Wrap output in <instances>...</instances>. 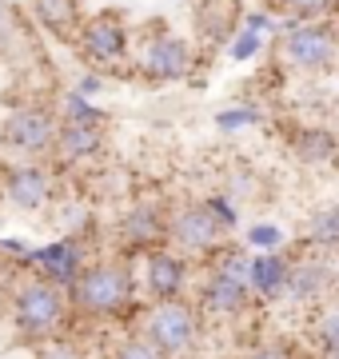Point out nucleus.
Instances as JSON below:
<instances>
[{
	"label": "nucleus",
	"mask_w": 339,
	"mask_h": 359,
	"mask_svg": "<svg viewBox=\"0 0 339 359\" xmlns=\"http://www.w3.org/2000/svg\"><path fill=\"white\" fill-rule=\"evenodd\" d=\"M72 320L88 323H132L136 311L144 308L140 287H136V268L124 256L92 259L80 271V280L68 287Z\"/></svg>",
	"instance_id": "f257e3e1"
},
{
	"label": "nucleus",
	"mask_w": 339,
	"mask_h": 359,
	"mask_svg": "<svg viewBox=\"0 0 339 359\" xmlns=\"http://www.w3.org/2000/svg\"><path fill=\"white\" fill-rule=\"evenodd\" d=\"M248 264L251 252L244 244H223L216 256L204 264V276L196 283V304L204 323H232L251 311V287H248Z\"/></svg>",
	"instance_id": "f03ea898"
},
{
	"label": "nucleus",
	"mask_w": 339,
	"mask_h": 359,
	"mask_svg": "<svg viewBox=\"0 0 339 359\" xmlns=\"http://www.w3.org/2000/svg\"><path fill=\"white\" fill-rule=\"evenodd\" d=\"M8 323H13L16 339H25V344H44L53 335H64L72 327L68 292L25 271L8 287Z\"/></svg>",
	"instance_id": "7ed1b4c3"
},
{
	"label": "nucleus",
	"mask_w": 339,
	"mask_h": 359,
	"mask_svg": "<svg viewBox=\"0 0 339 359\" xmlns=\"http://www.w3.org/2000/svg\"><path fill=\"white\" fill-rule=\"evenodd\" d=\"M132 332H140L164 359H184L204 339V316L192 299H160L136 311Z\"/></svg>",
	"instance_id": "20e7f679"
},
{
	"label": "nucleus",
	"mask_w": 339,
	"mask_h": 359,
	"mask_svg": "<svg viewBox=\"0 0 339 359\" xmlns=\"http://www.w3.org/2000/svg\"><path fill=\"white\" fill-rule=\"evenodd\" d=\"M132 65L152 84H176L196 72V48L168 28H148L140 40H132Z\"/></svg>",
	"instance_id": "39448f33"
},
{
	"label": "nucleus",
	"mask_w": 339,
	"mask_h": 359,
	"mask_svg": "<svg viewBox=\"0 0 339 359\" xmlns=\"http://www.w3.org/2000/svg\"><path fill=\"white\" fill-rule=\"evenodd\" d=\"M56 128H60V116H53V108L20 104L0 124V152L13 160H48L56 148Z\"/></svg>",
	"instance_id": "423d86ee"
},
{
	"label": "nucleus",
	"mask_w": 339,
	"mask_h": 359,
	"mask_svg": "<svg viewBox=\"0 0 339 359\" xmlns=\"http://www.w3.org/2000/svg\"><path fill=\"white\" fill-rule=\"evenodd\" d=\"M223 244H228V231L212 219L204 200L200 204L184 200V204L168 208V248L172 252H180L192 264H208Z\"/></svg>",
	"instance_id": "0eeeda50"
},
{
	"label": "nucleus",
	"mask_w": 339,
	"mask_h": 359,
	"mask_svg": "<svg viewBox=\"0 0 339 359\" xmlns=\"http://www.w3.org/2000/svg\"><path fill=\"white\" fill-rule=\"evenodd\" d=\"M279 60L296 72H327L339 60V28L335 20H300L279 32Z\"/></svg>",
	"instance_id": "6e6552de"
},
{
	"label": "nucleus",
	"mask_w": 339,
	"mask_h": 359,
	"mask_svg": "<svg viewBox=\"0 0 339 359\" xmlns=\"http://www.w3.org/2000/svg\"><path fill=\"white\" fill-rule=\"evenodd\" d=\"M132 268H136V287L148 295L144 304L188 299V287H192V259H184L180 252H172L168 244L144 252L140 259H132Z\"/></svg>",
	"instance_id": "1a4fd4ad"
},
{
	"label": "nucleus",
	"mask_w": 339,
	"mask_h": 359,
	"mask_svg": "<svg viewBox=\"0 0 339 359\" xmlns=\"http://www.w3.org/2000/svg\"><path fill=\"white\" fill-rule=\"evenodd\" d=\"M80 56L88 60L96 72H112V68L132 60V32L120 13H96L88 16L76 32Z\"/></svg>",
	"instance_id": "9d476101"
},
{
	"label": "nucleus",
	"mask_w": 339,
	"mask_h": 359,
	"mask_svg": "<svg viewBox=\"0 0 339 359\" xmlns=\"http://www.w3.org/2000/svg\"><path fill=\"white\" fill-rule=\"evenodd\" d=\"M168 244V204L160 200H136L116 219V248L124 259H140L144 252Z\"/></svg>",
	"instance_id": "9b49d317"
},
{
	"label": "nucleus",
	"mask_w": 339,
	"mask_h": 359,
	"mask_svg": "<svg viewBox=\"0 0 339 359\" xmlns=\"http://www.w3.org/2000/svg\"><path fill=\"white\" fill-rule=\"evenodd\" d=\"M0 196L20 212H44L56 200V176L44 160L0 164Z\"/></svg>",
	"instance_id": "f8f14e48"
},
{
	"label": "nucleus",
	"mask_w": 339,
	"mask_h": 359,
	"mask_svg": "<svg viewBox=\"0 0 339 359\" xmlns=\"http://www.w3.org/2000/svg\"><path fill=\"white\" fill-rule=\"evenodd\" d=\"M88 264L92 259H88V240H84V236H56V240L36 244L28 252L25 268L32 271V276H40V280H48V283H56V287L68 292Z\"/></svg>",
	"instance_id": "ddd939ff"
},
{
	"label": "nucleus",
	"mask_w": 339,
	"mask_h": 359,
	"mask_svg": "<svg viewBox=\"0 0 339 359\" xmlns=\"http://www.w3.org/2000/svg\"><path fill=\"white\" fill-rule=\"evenodd\" d=\"M335 268H331V259L319 256V252H307V256L291 259V268H287V287H284V304L291 308H324L327 299L335 295Z\"/></svg>",
	"instance_id": "4468645a"
},
{
	"label": "nucleus",
	"mask_w": 339,
	"mask_h": 359,
	"mask_svg": "<svg viewBox=\"0 0 339 359\" xmlns=\"http://www.w3.org/2000/svg\"><path fill=\"white\" fill-rule=\"evenodd\" d=\"M287 268H291L287 252H251V264H248L251 299L256 304H284Z\"/></svg>",
	"instance_id": "2eb2a0df"
},
{
	"label": "nucleus",
	"mask_w": 339,
	"mask_h": 359,
	"mask_svg": "<svg viewBox=\"0 0 339 359\" xmlns=\"http://www.w3.org/2000/svg\"><path fill=\"white\" fill-rule=\"evenodd\" d=\"M104 148V128H84V124H60L56 128V148H53V160H60L64 168H76V164H88L96 160Z\"/></svg>",
	"instance_id": "dca6fc26"
},
{
	"label": "nucleus",
	"mask_w": 339,
	"mask_h": 359,
	"mask_svg": "<svg viewBox=\"0 0 339 359\" xmlns=\"http://www.w3.org/2000/svg\"><path fill=\"white\" fill-rule=\"evenodd\" d=\"M291 152L307 168H327L339 160V140L335 132L319 128V124H303V128H291Z\"/></svg>",
	"instance_id": "f3484780"
},
{
	"label": "nucleus",
	"mask_w": 339,
	"mask_h": 359,
	"mask_svg": "<svg viewBox=\"0 0 339 359\" xmlns=\"http://www.w3.org/2000/svg\"><path fill=\"white\" fill-rule=\"evenodd\" d=\"M28 13L44 32L53 36H72L76 40L84 16H80V0H28Z\"/></svg>",
	"instance_id": "a211bd4d"
},
{
	"label": "nucleus",
	"mask_w": 339,
	"mask_h": 359,
	"mask_svg": "<svg viewBox=\"0 0 339 359\" xmlns=\"http://www.w3.org/2000/svg\"><path fill=\"white\" fill-rule=\"evenodd\" d=\"M303 248L307 252H319V256H335L339 252V204H324L307 216Z\"/></svg>",
	"instance_id": "6ab92c4d"
},
{
	"label": "nucleus",
	"mask_w": 339,
	"mask_h": 359,
	"mask_svg": "<svg viewBox=\"0 0 339 359\" xmlns=\"http://www.w3.org/2000/svg\"><path fill=\"white\" fill-rule=\"evenodd\" d=\"M312 347L319 359H339V308L324 304L312 316Z\"/></svg>",
	"instance_id": "aec40b11"
},
{
	"label": "nucleus",
	"mask_w": 339,
	"mask_h": 359,
	"mask_svg": "<svg viewBox=\"0 0 339 359\" xmlns=\"http://www.w3.org/2000/svg\"><path fill=\"white\" fill-rule=\"evenodd\" d=\"M60 124H84V128H104L108 112L104 108H96V100H88V96H80L76 88H68L64 96H60Z\"/></svg>",
	"instance_id": "412c9836"
},
{
	"label": "nucleus",
	"mask_w": 339,
	"mask_h": 359,
	"mask_svg": "<svg viewBox=\"0 0 339 359\" xmlns=\"http://www.w3.org/2000/svg\"><path fill=\"white\" fill-rule=\"evenodd\" d=\"M260 124H263V108L251 100L228 104V108L216 112V128L228 132V136H235V132H244V128H260Z\"/></svg>",
	"instance_id": "4be33fe9"
},
{
	"label": "nucleus",
	"mask_w": 339,
	"mask_h": 359,
	"mask_svg": "<svg viewBox=\"0 0 339 359\" xmlns=\"http://www.w3.org/2000/svg\"><path fill=\"white\" fill-rule=\"evenodd\" d=\"M244 248L248 252H284L287 248V231L272 219H256L248 231H244Z\"/></svg>",
	"instance_id": "5701e85b"
},
{
	"label": "nucleus",
	"mask_w": 339,
	"mask_h": 359,
	"mask_svg": "<svg viewBox=\"0 0 339 359\" xmlns=\"http://www.w3.org/2000/svg\"><path fill=\"white\" fill-rule=\"evenodd\" d=\"M263 48H268V36H260V32H251V28H235L232 40H228V56L232 60H240V65H248V60H260Z\"/></svg>",
	"instance_id": "b1692460"
},
{
	"label": "nucleus",
	"mask_w": 339,
	"mask_h": 359,
	"mask_svg": "<svg viewBox=\"0 0 339 359\" xmlns=\"http://www.w3.org/2000/svg\"><path fill=\"white\" fill-rule=\"evenodd\" d=\"M275 4L296 20H331L339 13V0H275Z\"/></svg>",
	"instance_id": "393cba45"
},
{
	"label": "nucleus",
	"mask_w": 339,
	"mask_h": 359,
	"mask_svg": "<svg viewBox=\"0 0 339 359\" xmlns=\"http://www.w3.org/2000/svg\"><path fill=\"white\" fill-rule=\"evenodd\" d=\"M32 359H88V355H84V347L64 332V335L44 339V344H32Z\"/></svg>",
	"instance_id": "a878e982"
},
{
	"label": "nucleus",
	"mask_w": 339,
	"mask_h": 359,
	"mask_svg": "<svg viewBox=\"0 0 339 359\" xmlns=\"http://www.w3.org/2000/svg\"><path fill=\"white\" fill-rule=\"evenodd\" d=\"M108 359H164L156 351V347L148 344V339H144L140 332H124L116 339V344H112V351H108Z\"/></svg>",
	"instance_id": "bb28decb"
},
{
	"label": "nucleus",
	"mask_w": 339,
	"mask_h": 359,
	"mask_svg": "<svg viewBox=\"0 0 339 359\" xmlns=\"http://www.w3.org/2000/svg\"><path fill=\"white\" fill-rule=\"evenodd\" d=\"M204 208L212 212V219L220 224L228 236H232L235 228H240V204H235V196H228V192H216V196H208L204 200Z\"/></svg>",
	"instance_id": "cd10ccee"
},
{
	"label": "nucleus",
	"mask_w": 339,
	"mask_h": 359,
	"mask_svg": "<svg viewBox=\"0 0 339 359\" xmlns=\"http://www.w3.org/2000/svg\"><path fill=\"white\" fill-rule=\"evenodd\" d=\"M232 0H220V4H216V8H208V13L200 16V25H204V32H208L212 40H232Z\"/></svg>",
	"instance_id": "c85d7f7f"
},
{
	"label": "nucleus",
	"mask_w": 339,
	"mask_h": 359,
	"mask_svg": "<svg viewBox=\"0 0 339 359\" xmlns=\"http://www.w3.org/2000/svg\"><path fill=\"white\" fill-rule=\"evenodd\" d=\"M240 359H296V347L284 344V339H263V344L248 347Z\"/></svg>",
	"instance_id": "c756f323"
},
{
	"label": "nucleus",
	"mask_w": 339,
	"mask_h": 359,
	"mask_svg": "<svg viewBox=\"0 0 339 359\" xmlns=\"http://www.w3.org/2000/svg\"><path fill=\"white\" fill-rule=\"evenodd\" d=\"M16 36H20V13H16L13 0H0V44L8 48Z\"/></svg>",
	"instance_id": "7c9ffc66"
},
{
	"label": "nucleus",
	"mask_w": 339,
	"mask_h": 359,
	"mask_svg": "<svg viewBox=\"0 0 339 359\" xmlns=\"http://www.w3.org/2000/svg\"><path fill=\"white\" fill-rule=\"evenodd\" d=\"M240 25L251 28V32H260V36H279V20H275L268 8H251V13H244Z\"/></svg>",
	"instance_id": "2f4dec72"
},
{
	"label": "nucleus",
	"mask_w": 339,
	"mask_h": 359,
	"mask_svg": "<svg viewBox=\"0 0 339 359\" xmlns=\"http://www.w3.org/2000/svg\"><path fill=\"white\" fill-rule=\"evenodd\" d=\"M28 252H32V244H28V240H20V236H0V256L13 259V268H25Z\"/></svg>",
	"instance_id": "473e14b6"
},
{
	"label": "nucleus",
	"mask_w": 339,
	"mask_h": 359,
	"mask_svg": "<svg viewBox=\"0 0 339 359\" xmlns=\"http://www.w3.org/2000/svg\"><path fill=\"white\" fill-rule=\"evenodd\" d=\"M76 92H80V96H88V100H96V96L104 92V76H100L96 68H92V72H84V76L76 80Z\"/></svg>",
	"instance_id": "72a5a7b5"
},
{
	"label": "nucleus",
	"mask_w": 339,
	"mask_h": 359,
	"mask_svg": "<svg viewBox=\"0 0 339 359\" xmlns=\"http://www.w3.org/2000/svg\"><path fill=\"white\" fill-rule=\"evenodd\" d=\"M335 28H339V13H335Z\"/></svg>",
	"instance_id": "f704fd0d"
}]
</instances>
